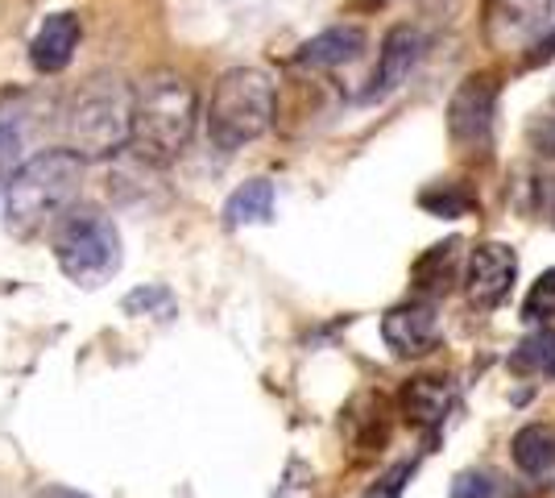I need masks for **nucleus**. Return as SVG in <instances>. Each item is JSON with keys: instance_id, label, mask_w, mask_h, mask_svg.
I'll return each mask as SVG.
<instances>
[{"instance_id": "f257e3e1", "label": "nucleus", "mask_w": 555, "mask_h": 498, "mask_svg": "<svg viewBox=\"0 0 555 498\" xmlns=\"http://www.w3.org/2000/svg\"><path fill=\"white\" fill-rule=\"evenodd\" d=\"M83 158L63 150H42L29 163L13 170L4 183V229L9 238L34 241L54 229V220L67 213L83 183Z\"/></svg>"}, {"instance_id": "f03ea898", "label": "nucleus", "mask_w": 555, "mask_h": 498, "mask_svg": "<svg viewBox=\"0 0 555 498\" xmlns=\"http://www.w3.org/2000/svg\"><path fill=\"white\" fill-rule=\"evenodd\" d=\"M199 120V95L179 72H150L133 88V133L129 145L145 163L179 158Z\"/></svg>"}, {"instance_id": "7ed1b4c3", "label": "nucleus", "mask_w": 555, "mask_h": 498, "mask_svg": "<svg viewBox=\"0 0 555 498\" xmlns=\"http://www.w3.org/2000/svg\"><path fill=\"white\" fill-rule=\"evenodd\" d=\"M63 133H67V150L83 163L120 154L133 133V84H125L120 75L83 79L67 100Z\"/></svg>"}, {"instance_id": "20e7f679", "label": "nucleus", "mask_w": 555, "mask_h": 498, "mask_svg": "<svg viewBox=\"0 0 555 498\" xmlns=\"http://www.w3.org/2000/svg\"><path fill=\"white\" fill-rule=\"evenodd\" d=\"M278 108L274 79L257 67H232L216 79L208 100V138L216 150H241L270 133Z\"/></svg>"}, {"instance_id": "39448f33", "label": "nucleus", "mask_w": 555, "mask_h": 498, "mask_svg": "<svg viewBox=\"0 0 555 498\" xmlns=\"http://www.w3.org/2000/svg\"><path fill=\"white\" fill-rule=\"evenodd\" d=\"M50 250L59 270L83 291L104 286L120 270V233L100 208H67L50 229Z\"/></svg>"}, {"instance_id": "423d86ee", "label": "nucleus", "mask_w": 555, "mask_h": 498, "mask_svg": "<svg viewBox=\"0 0 555 498\" xmlns=\"http://www.w3.org/2000/svg\"><path fill=\"white\" fill-rule=\"evenodd\" d=\"M555 0H486V42L489 50H527L552 25Z\"/></svg>"}, {"instance_id": "0eeeda50", "label": "nucleus", "mask_w": 555, "mask_h": 498, "mask_svg": "<svg viewBox=\"0 0 555 498\" xmlns=\"http://www.w3.org/2000/svg\"><path fill=\"white\" fill-rule=\"evenodd\" d=\"M498 84L493 75H468L448 100V133L456 145H481L493 129Z\"/></svg>"}, {"instance_id": "6e6552de", "label": "nucleus", "mask_w": 555, "mask_h": 498, "mask_svg": "<svg viewBox=\"0 0 555 498\" xmlns=\"http://www.w3.org/2000/svg\"><path fill=\"white\" fill-rule=\"evenodd\" d=\"M518 279V254L509 250L506 241H486L468 254V274H464V286H468V299L477 308H498L509 295V286Z\"/></svg>"}, {"instance_id": "1a4fd4ad", "label": "nucleus", "mask_w": 555, "mask_h": 498, "mask_svg": "<svg viewBox=\"0 0 555 498\" xmlns=\"http://www.w3.org/2000/svg\"><path fill=\"white\" fill-rule=\"evenodd\" d=\"M423 50H427V42H423V34H418L415 25H393L390 34H386V42H382L377 67H373L370 88L361 92V100H382V95L398 92L418 67Z\"/></svg>"}, {"instance_id": "9d476101", "label": "nucleus", "mask_w": 555, "mask_h": 498, "mask_svg": "<svg viewBox=\"0 0 555 498\" xmlns=\"http://www.w3.org/2000/svg\"><path fill=\"white\" fill-rule=\"evenodd\" d=\"M382 336L398 357H418L427 349H436L440 341V320L431 304H398L386 311L382 320Z\"/></svg>"}, {"instance_id": "9b49d317", "label": "nucleus", "mask_w": 555, "mask_h": 498, "mask_svg": "<svg viewBox=\"0 0 555 498\" xmlns=\"http://www.w3.org/2000/svg\"><path fill=\"white\" fill-rule=\"evenodd\" d=\"M75 50H79V17L75 13H50L38 29V38L29 42V63H34V72L59 75L75 59Z\"/></svg>"}, {"instance_id": "f8f14e48", "label": "nucleus", "mask_w": 555, "mask_h": 498, "mask_svg": "<svg viewBox=\"0 0 555 498\" xmlns=\"http://www.w3.org/2000/svg\"><path fill=\"white\" fill-rule=\"evenodd\" d=\"M365 50V29L357 25H336V29H324L315 34L311 42H302L295 63L307 67V72H332V67H345L352 59H361Z\"/></svg>"}, {"instance_id": "ddd939ff", "label": "nucleus", "mask_w": 555, "mask_h": 498, "mask_svg": "<svg viewBox=\"0 0 555 498\" xmlns=\"http://www.w3.org/2000/svg\"><path fill=\"white\" fill-rule=\"evenodd\" d=\"M448 411H452V386L443 379H415L402 391V416L415 427L436 432L448 420Z\"/></svg>"}, {"instance_id": "4468645a", "label": "nucleus", "mask_w": 555, "mask_h": 498, "mask_svg": "<svg viewBox=\"0 0 555 498\" xmlns=\"http://www.w3.org/2000/svg\"><path fill=\"white\" fill-rule=\"evenodd\" d=\"M509 457L522 474L543 477L555 470V427L552 424H527L514 432L509 440Z\"/></svg>"}, {"instance_id": "2eb2a0df", "label": "nucleus", "mask_w": 555, "mask_h": 498, "mask_svg": "<svg viewBox=\"0 0 555 498\" xmlns=\"http://www.w3.org/2000/svg\"><path fill=\"white\" fill-rule=\"evenodd\" d=\"M274 213V183L270 179H249L224 200V225L241 229V225H266Z\"/></svg>"}, {"instance_id": "dca6fc26", "label": "nucleus", "mask_w": 555, "mask_h": 498, "mask_svg": "<svg viewBox=\"0 0 555 498\" xmlns=\"http://www.w3.org/2000/svg\"><path fill=\"white\" fill-rule=\"evenodd\" d=\"M509 366H514L518 374H555V329L531 332V336L509 354Z\"/></svg>"}, {"instance_id": "f3484780", "label": "nucleus", "mask_w": 555, "mask_h": 498, "mask_svg": "<svg viewBox=\"0 0 555 498\" xmlns=\"http://www.w3.org/2000/svg\"><path fill=\"white\" fill-rule=\"evenodd\" d=\"M456 250L461 241H443V245H431L423 258L415 261V286L418 291H440L452 279V266H456Z\"/></svg>"}, {"instance_id": "a211bd4d", "label": "nucleus", "mask_w": 555, "mask_h": 498, "mask_svg": "<svg viewBox=\"0 0 555 498\" xmlns=\"http://www.w3.org/2000/svg\"><path fill=\"white\" fill-rule=\"evenodd\" d=\"M418 204H423V213L431 216H443V220H456L473 208V195L461 191L456 183H436V188H427L418 195Z\"/></svg>"}, {"instance_id": "6ab92c4d", "label": "nucleus", "mask_w": 555, "mask_h": 498, "mask_svg": "<svg viewBox=\"0 0 555 498\" xmlns=\"http://www.w3.org/2000/svg\"><path fill=\"white\" fill-rule=\"evenodd\" d=\"M527 320H552L555 316V270H543L534 286L527 291V304H522Z\"/></svg>"}, {"instance_id": "aec40b11", "label": "nucleus", "mask_w": 555, "mask_h": 498, "mask_svg": "<svg viewBox=\"0 0 555 498\" xmlns=\"http://www.w3.org/2000/svg\"><path fill=\"white\" fill-rule=\"evenodd\" d=\"M527 138H531L534 154H543V158L555 163V113H539L531 120V129H527Z\"/></svg>"}, {"instance_id": "412c9836", "label": "nucleus", "mask_w": 555, "mask_h": 498, "mask_svg": "<svg viewBox=\"0 0 555 498\" xmlns=\"http://www.w3.org/2000/svg\"><path fill=\"white\" fill-rule=\"evenodd\" d=\"M120 308L129 311V316H145L150 308H166L170 311V295H166L163 286H141L133 295H125V304Z\"/></svg>"}, {"instance_id": "4be33fe9", "label": "nucleus", "mask_w": 555, "mask_h": 498, "mask_svg": "<svg viewBox=\"0 0 555 498\" xmlns=\"http://www.w3.org/2000/svg\"><path fill=\"white\" fill-rule=\"evenodd\" d=\"M17 158H22V142H17L13 125H4V120H0V188L13 179V170H17Z\"/></svg>"}, {"instance_id": "5701e85b", "label": "nucleus", "mask_w": 555, "mask_h": 498, "mask_svg": "<svg viewBox=\"0 0 555 498\" xmlns=\"http://www.w3.org/2000/svg\"><path fill=\"white\" fill-rule=\"evenodd\" d=\"M493 495V482H489L486 474H461L456 482H452V498H489Z\"/></svg>"}, {"instance_id": "b1692460", "label": "nucleus", "mask_w": 555, "mask_h": 498, "mask_svg": "<svg viewBox=\"0 0 555 498\" xmlns=\"http://www.w3.org/2000/svg\"><path fill=\"white\" fill-rule=\"evenodd\" d=\"M531 50L534 54H527V63H547V59H555V29H552V38H547V42L539 38Z\"/></svg>"}, {"instance_id": "393cba45", "label": "nucleus", "mask_w": 555, "mask_h": 498, "mask_svg": "<svg viewBox=\"0 0 555 498\" xmlns=\"http://www.w3.org/2000/svg\"><path fill=\"white\" fill-rule=\"evenodd\" d=\"M38 498H92V495L70 490V486H42V490H38Z\"/></svg>"}, {"instance_id": "a878e982", "label": "nucleus", "mask_w": 555, "mask_h": 498, "mask_svg": "<svg viewBox=\"0 0 555 498\" xmlns=\"http://www.w3.org/2000/svg\"><path fill=\"white\" fill-rule=\"evenodd\" d=\"M365 4H386V0H365Z\"/></svg>"}]
</instances>
